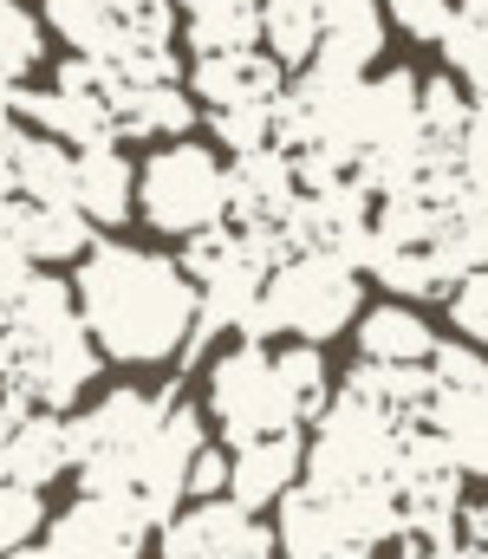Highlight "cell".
<instances>
[{
	"mask_svg": "<svg viewBox=\"0 0 488 559\" xmlns=\"http://www.w3.org/2000/svg\"><path fill=\"white\" fill-rule=\"evenodd\" d=\"M384 20H397L410 39H443V26L456 20V0H384Z\"/></svg>",
	"mask_w": 488,
	"mask_h": 559,
	"instance_id": "34",
	"label": "cell"
},
{
	"mask_svg": "<svg viewBox=\"0 0 488 559\" xmlns=\"http://www.w3.org/2000/svg\"><path fill=\"white\" fill-rule=\"evenodd\" d=\"M417 423H430L443 436V449L463 475H488V391H443L437 384Z\"/></svg>",
	"mask_w": 488,
	"mask_h": 559,
	"instance_id": "20",
	"label": "cell"
},
{
	"mask_svg": "<svg viewBox=\"0 0 488 559\" xmlns=\"http://www.w3.org/2000/svg\"><path fill=\"white\" fill-rule=\"evenodd\" d=\"M209 138L222 150H261L274 143V105H222L209 111Z\"/></svg>",
	"mask_w": 488,
	"mask_h": 559,
	"instance_id": "32",
	"label": "cell"
},
{
	"mask_svg": "<svg viewBox=\"0 0 488 559\" xmlns=\"http://www.w3.org/2000/svg\"><path fill=\"white\" fill-rule=\"evenodd\" d=\"M111 124H118V138H151V143L189 138L195 131V92H182L176 79H163V85H124L118 79Z\"/></svg>",
	"mask_w": 488,
	"mask_h": 559,
	"instance_id": "19",
	"label": "cell"
},
{
	"mask_svg": "<svg viewBox=\"0 0 488 559\" xmlns=\"http://www.w3.org/2000/svg\"><path fill=\"white\" fill-rule=\"evenodd\" d=\"M39 527H46V501H39V488H26V481H7V475H0V554L26 547Z\"/></svg>",
	"mask_w": 488,
	"mask_h": 559,
	"instance_id": "31",
	"label": "cell"
},
{
	"mask_svg": "<svg viewBox=\"0 0 488 559\" xmlns=\"http://www.w3.org/2000/svg\"><path fill=\"white\" fill-rule=\"evenodd\" d=\"M345 391H358V397H371V404L397 411L404 423H417V417H424V404H430V391H437V371H430V365H384V358H358V365H352V378H345Z\"/></svg>",
	"mask_w": 488,
	"mask_h": 559,
	"instance_id": "25",
	"label": "cell"
},
{
	"mask_svg": "<svg viewBox=\"0 0 488 559\" xmlns=\"http://www.w3.org/2000/svg\"><path fill=\"white\" fill-rule=\"evenodd\" d=\"M430 371H437V384H443V391H488V352H483V345L437 338Z\"/></svg>",
	"mask_w": 488,
	"mask_h": 559,
	"instance_id": "33",
	"label": "cell"
},
{
	"mask_svg": "<svg viewBox=\"0 0 488 559\" xmlns=\"http://www.w3.org/2000/svg\"><path fill=\"white\" fill-rule=\"evenodd\" d=\"M92 378H98V345H92L85 325H72V332H59V338L20 345L13 365H7V378H0V391H20V397L39 404V411H72Z\"/></svg>",
	"mask_w": 488,
	"mask_h": 559,
	"instance_id": "8",
	"label": "cell"
},
{
	"mask_svg": "<svg viewBox=\"0 0 488 559\" xmlns=\"http://www.w3.org/2000/svg\"><path fill=\"white\" fill-rule=\"evenodd\" d=\"M437 46H443V59H450V79L469 85V98L488 92V7H469V0H463Z\"/></svg>",
	"mask_w": 488,
	"mask_h": 559,
	"instance_id": "28",
	"label": "cell"
},
{
	"mask_svg": "<svg viewBox=\"0 0 488 559\" xmlns=\"http://www.w3.org/2000/svg\"><path fill=\"white\" fill-rule=\"evenodd\" d=\"M202 442H209L202 411H189L182 397H169L163 423L144 436V449H138V488H131V508L144 514V527H163V521L189 501V462H195Z\"/></svg>",
	"mask_w": 488,
	"mask_h": 559,
	"instance_id": "6",
	"label": "cell"
},
{
	"mask_svg": "<svg viewBox=\"0 0 488 559\" xmlns=\"http://www.w3.org/2000/svg\"><path fill=\"white\" fill-rule=\"evenodd\" d=\"M39 52H46L39 20H33L20 0H0V72H7V79H26V72L39 66Z\"/></svg>",
	"mask_w": 488,
	"mask_h": 559,
	"instance_id": "30",
	"label": "cell"
},
{
	"mask_svg": "<svg viewBox=\"0 0 488 559\" xmlns=\"http://www.w3.org/2000/svg\"><path fill=\"white\" fill-rule=\"evenodd\" d=\"M0 195H20V202H72V143L13 124L0 138Z\"/></svg>",
	"mask_w": 488,
	"mask_h": 559,
	"instance_id": "14",
	"label": "cell"
},
{
	"mask_svg": "<svg viewBox=\"0 0 488 559\" xmlns=\"http://www.w3.org/2000/svg\"><path fill=\"white\" fill-rule=\"evenodd\" d=\"M52 33L72 52H98V59H124L131 39V0H46Z\"/></svg>",
	"mask_w": 488,
	"mask_h": 559,
	"instance_id": "22",
	"label": "cell"
},
{
	"mask_svg": "<svg viewBox=\"0 0 488 559\" xmlns=\"http://www.w3.org/2000/svg\"><path fill=\"white\" fill-rule=\"evenodd\" d=\"M294 195H300L294 150H281V143L235 150V163H228V215L235 222H281Z\"/></svg>",
	"mask_w": 488,
	"mask_h": 559,
	"instance_id": "16",
	"label": "cell"
},
{
	"mask_svg": "<svg viewBox=\"0 0 488 559\" xmlns=\"http://www.w3.org/2000/svg\"><path fill=\"white\" fill-rule=\"evenodd\" d=\"M26 411H33V404H26L20 391H0V449H7V436L20 429V417H26Z\"/></svg>",
	"mask_w": 488,
	"mask_h": 559,
	"instance_id": "37",
	"label": "cell"
},
{
	"mask_svg": "<svg viewBox=\"0 0 488 559\" xmlns=\"http://www.w3.org/2000/svg\"><path fill=\"white\" fill-rule=\"evenodd\" d=\"M144 521L124 501L105 495H79L66 514H52L46 527V554L52 559H144Z\"/></svg>",
	"mask_w": 488,
	"mask_h": 559,
	"instance_id": "10",
	"label": "cell"
},
{
	"mask_svg": "<svg viewBox=\"0 0 488 559\" xmlns=\"http://www.w3.org/2000/svg\"><path fill=\"white\" fill-rule=\"evenodd\" d=\"M300 462H307V442H300V429H267V436H248V442H235L228 449V495L241 501V508H267V501H281L294 481H300Z\"/></svg>",
	"mask_w": 488,
	"mask_h": 559,
	"instance_id": "13",
	"label": "cell"
},
{
	"mask_svg": "<svg viewBox=\"0 0 488 559\" xmlns=\"http://www.w3.org/2000/svg\"><path fill=\"white\" fill-rule=\"evenodd\" d=\"M352 338H358V358H384V365H430L437 352V332L424 325L417 306H371Z\"/></svg>",
	"mask_w": 488,
	"mask_h": 559,
	"instance_id": "24",
	"label": "cell"
},
{
	"mask_svg": "<svg viewBox=\"0 0 488 559\" xmlns=\"http://www.w3.org/2000/svg\"><path fill=\"white\" fill-rule=\"evenodd\" d=\"M358 319V267L338 254V248H294L287 261H274L261 280V306L248 319L241 338H274V332H294L307 345H325L332 332H345Z\"/></svg>",
	"mask_w": 488,
	"mask_h": 559,
	"instance_id": "2",
	"label": "cell"
},
{
	"mask_svg": "<svg viewBox=\"0 0 488 559\" xmlns=\"http://www.w3.org/2000/svg\"><path fill=\"white\" fill-rule=\"evenodd\" d=\"M92 241H98V222L79 202H20V248L33 267L79 261Z\"/></svg>",
	"mask_w": 488,
	"mask_h": 559,
	"instance_id": "21",
	"label": "cell"
},
{
	"mask_svg": "<svg viewBox=\"0 0 488 559\" xmlns=\"http://www.w3.org/2000/svg\"><path fill=\"white\" fill-rule=\"evenodd\" d=\"M138 209L157 235H195L228 222V163L195 138H169L138 169Z\"/></svg>",
	"mask_w": 488,
	"mask_h": 559,
	"instance_id": "4",
	"label": "cell"
},
{
	"mask_svg": "<svg viewBox=\"0 0 488 559\" xmlns=\"http://www.w3.org/2000/svg\"><path fill=\"white\" fill-rule=\"evenodd\" d=\"M209 417L228 436V449L248 436H267V429H307L287 378H281V358L261 338H241L235 352H222L209 365Z\"/></svg>",
	"mask_w": 488,
	"mask_h": 559,
	"instance_id": "5",
	"label": "cell"
},
{
	"mask_svg": "<svg viewBox=\"0 0 488 559\" xmlns=\"http://www.w3.org/2000/svg\"><path fill=\"white\" fill-rule=\"evenodd\" d=\"M274 554L281 559H371L378 547L352 527L345 501L320 488H287L281 495V521H274Z\"/></svg>",
	"mask_w": 488,
	"mask_h": 559,
	"instance_id": "9",
	"label": "cell"
},
{
	"mask_svg": "<svg viewBox=\"0 0 488 559\" xmlns=\"http://www.w3.org/2000/svg\"><path fill=\"white\" fill-rule=\"evenodd\" d=\"M13 124H20V79H7V72H0V138H7Z\"/></svg>",
	"mask_w": 488,
	"mask_h": 559,
	"instance_id": "38",
	"label": "cell"
},
{
	"mask_svg": "<svg viewBox=\"0 0 488 559\" xmlns=\"http://www.w3.org/2000/svg\"><path fill=\"white\" fill-rule=\"evenodd\" d=\"M476 345H483V352H488V325H483V332H476Z\"/></svg>",
	"mask_w": 488,
	"mask_h": 559,
	"instance_id": "40",
	"label": "cell"
},
{
	"mask_svg": "<svg viewBox=\"0 0 488 559\" xmlns=\"http://www.w3.org/2000/svg\"><path fill=\"white\" fill-rule=\"evenodd\" d=\"M397 436H404V417L358 397V391H338L325 397V411L313 417V442H307V488L320 495H345L358 481H378L391 475V455H397Z\"/></svg>",
	"mask_w": 488,
	"mask_h": 559,
	"instance_id": "3",
	"label": "cell"
},
{
	"mask_svg": "<svg viewBox=\"0 0 488 559\" xmlns=\"http://www.w3.org/2000/svg\"><path fill=\"white\" fill-rule=\"evenodd\" d=\"M0 559H52L46 547H13V554H0Z\"/></svg>",
	"mask_w": 488,
	"mask_h": 559,
	"instance_id": "39",
	"label": "cell"
},
{
	"mask_svg": "<svg viewBox=\"0 0 488 559\" xmlns=\"http://www.w3.org/2000/svg\"><path fill=\"white\" fill-rule=\"evenodd\" d=\"M72 468V449H66V417L59 411H26L20 429L7 436V449H0V475L7 481H26V488H46L52 475H66Z\"/></svg>",
	"mask_w": 488,
	"mask_h": 559,
	"instance_id": "23",
	"label": "cell"
},
{
	"mask_svg": "<svg viewBox=\"0 0 488 559\" xmlns=\"http://www.w3.org/2000/svg\"><path fill=\"white\" fill-rule=\"evenodd\" d=\"M450 319H456V332H469V338L488 325V261L469 267V274L450 286Z\"/></svg>",
	"mask_w": 488,
	"mask_h": 559,
	"instance_id": "35",
	"label": "cell"
},
{
	"mask_svg": "<svg viewBox=\"0 0 488 559\" xmlns=\"http://www.w3.org/2000/svg\"><path fill=\"white\" fill-rule=\"evenodd\" d=\"M189 495L195 501H209V495H228V455L222 449H195V462H189Z\"/></svg>",
	"mask_w": 488,
	"mask_h": 559,
	"instance_id": "36",
	"label": "cell"
},
{
	"mask_svg": "<svg viewBox=\"0 0 488 559\" xmlns=\"http://www.w3.org/2000/svg\"><path fill=\"white\" fill-rule=\"evenodd\" d=\"M20 124H33V131H46V138L72 143V150H79V143L118 138V124H111V98L79 92V85H46V92L20 85Z\"/></svg>",
	"mask_w": 488,
	"mask_h": 559,
	"instance_id": "17",
	"label": "cell"
},
{
	"mask_svg": "<svg viewBox=\"0 0 488 559\" xmlns=\"http://www.w3.org/2000/svg\"><path fill=\"white\" fill-rule=\"evenodd\" d=\"M261 39L287 72H300L320 46V0H261Z\"/></svg>",
	"mask_w": 488,
	"mask_h": 559,
	"instance_id": "27",
	"label": "cell"
},
{
	"mask_svg": "<svg viewBox=\"0 0 488 559\" xmlns=\"http://www.w3.org/2000/svg\"><path fill=\"white\" fill-rule=\"evenodd\" d=\"M189 46L195 52H228V46H261V0H189Z\"/></svg>",
	"mask_w": 488,
	"mask_h": 559,
	"instance_id": "26",
	"label": "cell"
},
{
	"mask_svg": "<svg viewBox=\"0 0 488 559\" xmlns=\"http://www.w3.org/2000/svg\"><path fill=\"white\" fill-rule=\"evenodd\" d=\"M469 118H476V98H463V79H430V85H417V124H424L430 143H463Z\"/></svg>",
	"mask_w": 488,
	"mask_h": 559,
	"instance_id": "29",
	"label": "cell"
},
{
	"mask_svg": "<svg viewBox=\"0 0 488 559\" xmlns=\"http://www.w3.org/2000/svg\"><path fill=\"white\" fill-rule=\"evenodd\" d=\"M384 52V7L378 0H320V46L307 72L325 79H365V66Z\"/></svg>",
	"mask_w": 488,
	"mask_h": 559,
	"instance_id": "12",
	"label": "cell"
},
{
	"mask_svg": "<svg viewBox=\"0 0 488 559\" xmlns=\"http://www.w3.org/2000/svg\"><path fill=\"white\" fill-rule=\"evenodd\" d=\"M410 143H424L417 72H384L358 85V150H410Z\"/></svg>",
	"mask_w": 488,
	"mask_h": 559,
	"instance_id": "18",
	"label": "cell"
},
{
	"mask_svg": "<svg viewBox=\"0 0 488 559\" xmlns=\"http://www.w3.org/2000/svg\"><path fill=\"white\" fill-rule=\"evenodd\" d=\"M72 202L98 222V228H124L138 209V169L118 150V138L105 143H79L72 150Z\"/></svg>",
	"mask_w": 488,
	"mask_h": 559,
	"instance_id": "15",
	"label": "cell"
},
{
	"mask_svg": "<svg viewBox=\"0 0 488 559\" xmlns=\"http://www.w3.org/2000/svg\"><path fill=\"white\" fill-rule=\"evenodd\" d=\"M79 319L98 345V358L111 365H169L182 358L189 332H195V280L182 261H169L157 248H131V241H92L79 254Z\"/></svg>",
	"mask_w": 488,
	"mask_h": 559,
	"instance_id": "1",
	"label": "cell"
},
{
	"mask_svg": "<svg viewBox=\"0 0 488 559\" xmlns=\"http://www.w3.org/2000/svg\"><path fill=\"white\" fill-rule=\"evenodd\" d=\"M476 7H488V0H476Z\"/></svg>",
	"mask_w": 488,
	"mask_h": 559,
	"instance_id": "41",
	"label": "cell"
},
{
	"mask_svg": "<svg viewBox=\"0 0 488 559\" xmlns=\"http://www.w3.org/2000/svg\"><path fill=\"white\" fill-rule=\"evenodd\" d=\"M157 534L163 559H274V527H261L235 495H209L189 514L176 508Z\"/></svg>",
	"mask_w": 488,
	"mask_h": 559,
	"instance_id": "7",
	"label": "cell"
},
{
	"mask_svg": "<svg viewBox=\"0 0 488 559\" xmlns=\"http://www.w3.org/2000/svg\"><path fill=\"white\" fill-rule=\"evenodd\" d=\"M189 92L195 105L222 111V105H274L287 92V66L261 46H228V52H195V72H189Z\"/></svg>",
	"mask_w": 488,
	"mask_h": 559,
	"instance_id": "11",
	"label": "cell"
}]
</instances>
